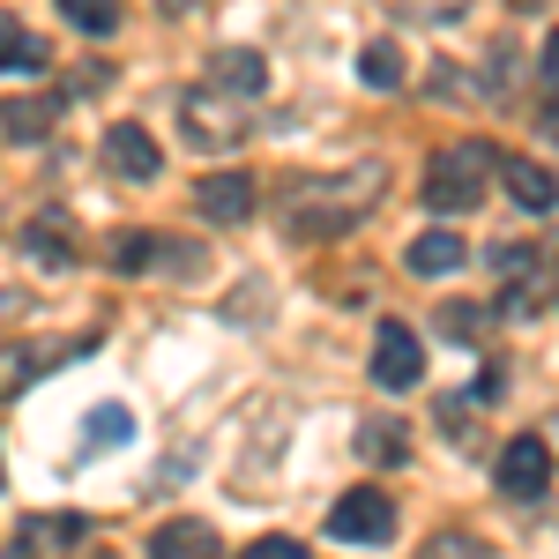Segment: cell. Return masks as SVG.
<instances>
[{
    "instance_id": "cell-10",
    "label": "cell",
    "mask_w": 559,
    "mask_h": 559,
    "mask_svg": "<svg viewBox=\"0 0 559 559\" xmlns=\"http://www.w3.org/2000/svg\"><path fill=\"white\" fill-rule=\"evenodd\" d=\"M545 261H552V247H492V269L508 276V313H530L545 299V284H537Z\"/></svg>"
},
{
    "instance_id": "cell-20",
    "label": "cell",
    "mask_w": 559,
    "mask_h": 559,
    "mask_svg": "<svg viewBox=\"0 0 559 559\" xmlns=\"http://www.w3.org/2000/svg\"><path fill=\"white\" fill-rule=\"evenodd\" d=\"M358 75H366V83H373V90H395V83H403V52H395V45H366V52H358Z\"/></svg>"
},
{
    "instance_id": "cell-25",
    "label": "cell",
    "mask_w": 559,
    "mask_h": 559,
    "mask_svg": "<svg viewBox=\"0 0 559 559\" xmlns=\"http://www.w3.org/2000/svg\"><path fill=\"white\" fill-rule=\"evenodd\" d=\"M239 559H306V545H292V537H254Z\"/></svg>"
},
{
    "instance_id": "cell-4",
    "label": "cell",
    "mask_w": 559,
    "mask_h": 559,
    "mask_svg": "<svg viewBox=\"0 0 559 559\" xmlns=\"http://www.w3.org/2000/svg\"><path fill=\"white\" fill-rule=\"evenodd\" d=\"M329 537H344V545H388L395 537V500H388L381 485H350L344 500H336V515H329Z\"/></svg>"
},
{
    "instance_id": "cell-18",
    "label": "cell",
    "mask_w": 559,
    "mask_h": 559,
    "mask_svg": "<svg viewBox=\"0 0 559 559\" xmlns=\"http://www.w3.org/2000/svg\"><path fill=\"white\" fill-rule=\"evenodd\" d=\"M358 448H366V463H381V471L411 463V440H403V426H395V418H373V426L358 432Z\"/></svg>"
},
{
    "instance_id": "cell-24",
    "label": "cell",
    "mask_w": 559,
    "mask_h": 559,
    "mask_svg": "<svg viewBox=\"0 0 559 559\" xmlns=\"http://www.w3.org/2000/svg\"><path fill=\"white\" fill-rule=\"evenodd\" d=\"M477 321H485V313H477V306H440V329H448V336H455V344H477V336H471Z\"/></svg>"
},
{
    "instance_id": "cell-27",
    "label": "cell",
    "mask_w": 559,
    "mask_h": 559,
    "mask_svg": "<svg viewBox=\"0 0 559 559\" xmlns=\"http://www.w3.org/2000/svg\"><path fill=\"white\" fill-rule=\"evenodd\" d=\"M515 8H545V0H515Z\"/></svg>"
},
{
    "instance_id": "cell-5",
    "label": "cell",
    "mask_w": 559,
    "mask_h": 559,
    "mask_svg": "<svg viewBox=\"0 0 559 559\" xmlns=\"http://www.w3.org/2000/svg\"><path fill=\"white\" fill-rule=\"evenodd\" d=\"M373 381H381L388 395L426 381V344H418L411 321H381V336H373Z\"/></svg>"
},
{
    "instance_id": "cell-8",
    "label": "cell",
    "mask_w": 559,
    "mask_h": 559,
    "mask_svg": "<svg viewBox=\"0 0 559 559\" xmlns=\"http://www.w3.org/2000/svg\"><path fill=\"white\" fill-rule=\"evenodd\" d=\"M202 75H210V90L247 97V105H254L261 90H269V60H261V52H247V45H216L210 60H202Z\"/></svg>"
},
{
    "instance_id": "cell-11",
    "label": "cell",
    "mask_w": 559,
    "mask_h": 559,
    "mask_svg": "<svg viewBox=\"0 0 559 559\" xmlns=\"http://www.w3.org/2000/svg\"><path fill=\"white\" fill-rule=\"evenodd\" d=\"M45 68H52V45H45L23 15L0 8V75H45Z\"/></svg>"
},
{
    "instance_id": "cell-23",
    "label": "cell",
    "mask_w": 559,
    "mask_h": 559,
    "mask_svg": "<svg viewBox=\"0 0 559 559\" xmlns=\"http://www.w3.org/2000/svg\"><path fill=\"white\" fill-rule=\"evenodd\" d=\"M128 411H120V403H105V411H90V426H83V440H128Z\"/></svg>"
},
{
    "instance_id": "cell-2",
    "label": "cell",
    "mask_w": 559,
    "mask_h": 559,
    "mask_svg": "<svg viewBox=\"0 0 559 559\" xmlns=\"http://www.w3.org/2000/svg\"><path fill=\"white\" fill-rule=\"evenodd\" d=\"M492 165H500V150H485V142H455V150H440L426 165V202L440 216H463L485 202V187H492Z\"/></svg>"
},
{
    "instance_id": "cell-22",
    "label": "cell",
    "mask_w": 559,
    "mask_h": 559,
    "mask_svg": "<svg viewBox=\"0 0 559 559\" xmlns=\"http://www.w3.org/2000/svg\"><path fill=\"white\" fill-rule=\"evenodd\" d=\"M157 254H165V247H157V239H142V231H128V239H112V261H120L128 276H134V269H150Z\"/></svg>"
},
{
    "instance_id": "cell-14",
    "label": "cell",
    "mask_w": 559,
    "mask_h": 559,
    "mask_svg": "<svg viewBox=\"0 0 559 559\" xmlns=\"http://www.w3.org/2000/svg\"><path fill=\"white\" fill-rule=\"evenodd\" d=\"M500 187H508V194H515L530 216H545V210L559 202V179L545 173L537 157H500Z\"/></svg>"
},
{
    "instance_id": "cell-17",
    "label": "cell",
    "mask_w": 559,
    "mask_h": 559,
    "mask_svg": "<svg viewBox=\"0 0 559 559\" xmlns=\"http://www.w3.org/2000/svg\"><path fill=\"white\" fill-rule=\"evenodd\" d=\"M411 276H455L463 269V239L455 231H426V239H411Z\"/></svg>"
},
{
    "instance_id": "cell-7",
    "label": "cell",
    "mask_w": 559,
    "mask_h": 559,
    "mask_svg": "<svg viewBox=\"0 0 559 559\" xmlns=\"http://www.w3.org/2000/svg\"><path fill=\"white\" fill-rule=\"evenodd\" d=\"M492 477H500L508 500H537V492L552 485V448H545L537 432H515V440L500 448V471H492Z\"/></svg>"
},
{
    "instance_id": "cell-21",
    "label": "cell",
    "mask_w": 559,
    "mask_h": 559,
    "mask_svg": "<svg viewBox=\"0 0 559 559\" xmlns=\"http://www.w3.org/2000/svg\"><path fill=\"white\" fill-rule=\"evenodd\" d=\"M418 559H492V545L471 537V530H440V537H426V552H418Z\"/></svg>"
},
{
    "instance_id": "cell-6",
    "label": "cell",
    "mask_w": 559,
    "mask_h": 559,
    "mask_svg": "<svg viewBox=\"0 0 559 559\" xmlns=\"http://www.w3.org/2000/svg\"><path fill=\"white\" fill-rule=\"evenodd\" d=\"M179 112H187V134H194L202 150H231V142L247 134V97H224V90H194Z\"/></svg>"
},
{
    "instance_id": "cell-19",
    "label": "cell",
    "mask_w": 559,
    "mask_h": 559,
    "mask_svg": "<svg viewBox=\"0 0 559 559\" xmlns=\"http://www.w3.org/2000/svg\"><path fill=\"white\" fill-rule=\"evenodd\" d=\"M60 15L75 31H90V38H112L120 31V0H60Z\"/></svg>"
},
{
    "instance_id": "cell-3",
    "label": "cell",
    "mask_w": 559,
    "mask_h": 559,
    "mask_svg": "<svg viewBox=\"0 0 559 559\" xmlns=\"http://www.w3.org/2000/svg\"><path fill=\"white\" fill-rule=\"evenodd\" d=\"M97 336H60V344H0V403L8 395H23L31 381H45L52 366H68V358H90Z\"/></svg>"
},
{
    "instance_id": "cell-1",
    "label": "cell",
    "mask_w": 559,
    "mask_h": 559,
    "mask_svg": "<svg viewBox=\"0 0 559 559\" xmlns=\"http://www.w3.org/2000/svg\"><path fill=\"white\" fill-rule=\"evenodd\" d=\"M381 194H388L381 157H358V165H344V173H329V179H299V187L284 194V231H292V239H344L350 224L373 216Z\"/></svg>"
},
{
    "instance_id": "cell-16",
    "label": "cell",
    "mask_w": 559,
    "mask_h": 559,
    "mask_svg": "<svg viewBox=\"0 0 559 559\" xmlns=\"http://www.w3.org/2000/svg\"><path fill=\"white\" fill-rule=\"evenodd\" d=\"M60 105H68V97H8V105H0V128L15 134V142H38V134H52Z\"/></svg>"
},
{
    "instance_id": "cell-13",
    "label": "cell",
    "mask_w": 559,
    "mask_h": 559,
    "mask_svg": "<svg viewBox=\"0 0 559 559\" xmlns=\"http://www.w3.org/2000/svg\"><path fill=\"white\" fill-rule=\"evenodd\" d=\"M105 165H112L120 179H157V165H165V157H157V142L134 128V120H120V128L105 134Z\"/></svg>"
},
{
    "instance_id": "cell-9",
    "label": "cell",
    "mask_w": 559,
    "mask_h": 559,
    "mask_svg": "<svg viewBox=\"0 0 559 559\" xmlns=\"http://www.w3.org/2000/svg\"><path fill=\"white\" fill-rule=\"evenodd\" d=\"M194 216H210V224H247V216H254V179L247 173H210L194 187Z\"/></svg>"
},
{
    "instance_id": "cell-15",
    "label": "cell",
    "mask_w": 559,
    "mask_h": 559,
    "mask_svg": "<svg viewBox=\"0 0 559 559\" xmlns=\"http://www.w3.org/2000/svg\"><path fill=\"white\" fill-rule=\"evenodd\" d=\"M23 254L45 261V269H75V231H68V216L60 210H45L23 224Z\"/></svg>"
},
{
    "instance_id": "cell-28",
    "label": "cell",
    "mask_w": 559,
    "mask_h": 559,
    "mask_svg": "<svg viewBox=\"0 0 559 559\" xmlns=\"http://www.w3.org/2000/svg\"><path fill=\"white\" fill-rule=\"evenodd\" d=\"M0 477H8V471H0Z\"/></svg>"
},
{
    "instance_id": "cell-12",
    "label": "cell",
    "mask_w": 559,
    "mask_h": 559,
    "mask_svg": "<svg viewBox=\"0 0 559 559\" xmlns=\"http://www.w3.org/2000/svg\"><path fill=\"white\" fill-rule=\"evenodd\" d=\"M150 559H224L210 522L179 515V522H157V537H150Z\"/></svg>"
},
{
    "instance_id": "cell-26",
    "label": "cell",
    "mask_w": 559,
    "mask_h": 559,
    "mask_svg": "<svg viewBox=\"0 0 559 559\" xmlns=\"http://www.w3.org/2000/svg\"><path fill=\"white\" fill-rule=\"evenodd\" d=\"M545 75L559 83V38H545Z\"/></svg>"
}]
</instances>
